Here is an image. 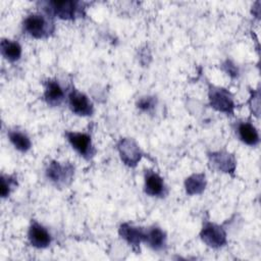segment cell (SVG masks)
<instances>
[{
	"label": "cell",
	"mask_w": 261,
	"mask_h": 261,
	"mask_svg": "<svg viewBox=\"0 0 261 261\" xmlns=\"http://www.w3.org/2000/svg\"><path fill=\"white\" fill-rule=\"evenodd\" d=\"M44 13L50 17H58L60 19L73 20L85 15L86 4L77 0H50L38 2Z\"/></svg>",
	"instance_id": "cell-1"
},
{
	"label": "cell",
	"mask_w": 261,
	"mask_h": 261,
	"mask_svg": "<svg viewBox=\"0 0 261 261\" xmlns=\"http://www.w3.org/2000/svg\"><path fill=\"white\" fill-rule=\"evenodd\" d=\"M22 31L35 39H45L50 37L55 31L52 17L46 13L32 12L22 21Z\"/></svg>",
	"instance_id": "cell-2"
},
{
	"label": "cell",
	"mask_w": 261,
	"mask_h": 261,
	"mask_svg": "<svg viewBox=\"0 0 261 261\" xmlns=\"http://www.w3.org/2000/svg\"><path fill=\"white\" fill-rule=\"evenodd\" d=\"M75 167L71 162H60L52 160L47 165L46 177L57 188L67 187L73 179Z\"/></svg>",
	"instance_id": "cell-3"
},
{
	"label": "cell",
	"mask_w": 261,
	"mask_h": 261,
	"mask_svg": "<svg viewBox=\"0 0 261 261\" xmlns=\"http://www.w3.org/2000/svg\"><path fill=\"white\" fill-rule=\"evenodd\" d=\"M208 99L210 106L215 110L226 114H233L236 108L233 97L225 88L209 85Z\"/></svg>",
	"instance_id": "cell-4"
},
{
	"label": "cell",
	"mask_w": 261,
	"mask_h": 261,
	"mask_svg": "<svg viewBox=\"0 0 261 261\" xmlns=\"http://www.w3.org/2000/svg\"><path fill=\"white\" fill-rule=\"evenodd\" d=\"M64 136L72 149H74L80 156L86 160H91L95 156L97 151L93 145L91 135L87 133L66 130L64 132Z\"/></svg>",
	"instance_id": "cell-5"
},
{
	"label": "cell",
	"mask_w": 261,
	"mask_h": 261,
	"mask_svg": "<svg viewBox=\"0 0 261 261\" xmlns=\"http://www.w3.org/2000/svg\"><path fill=\"white\" fill-rule=\"evenodd\" d=\"M200 238L205 245L212 249H220L227 243L225 229L221 225L208 220L203 223Z\"/></svg>",
	"instance_id": "cell-6"
},
{
	"label": "cell",
	"mask_w": 261,
	"mask_h": 261,
	"mask_svg": "<svg viewBox=\"0 0 261 261\" xmlns=\"http://www.w3.org/2000/svg\"><path fill=\"white\" fill-rule=\"evenodd\" d=\"M116 149L121 161L128 167H136L144 156V152L132 138H121L116 144Z\"/></svg>",
	"instance_id": "cell-7"
},
{
	"label": "cell",
	"mask_w": 261,
	"mask_h": 261,
	"mask_svg": "<svg viewBox=\"0 0 261 261\" xmlns=\"http://www.w3.org/2000/svg\"><path fill=\"white\" fill-rule=\"evenodd\" d=\"M68 107L72 113L79 116H90L94 112V105L90 98L83 92L71 88L67 94Z\"/></svg>",
	"instance_id": "cell-8"
},
{
	"label": "cell",
	"mask_w": 261,
	"mask_h": 261,
	"mask_svg": "<svg viewBox=\"0 0 261 261\" xmlns=\"http://www.w3.org/2000/svg\"><path fill=\"white\" fill-rule=\"evenodd\" d=\"M144 191L150 197L158 198H163L168 193V189L164 182L163 177L151 169L145 170Z\"/></svg>",
	"instance_id": "cell-9"
},
{
	"label": "cell",
	"mask_w": 261,
	"mask_h": 261,
	"mask_svg": "<svg viewBox=\"0 0 261 261\" xmlns=\"http://www.w3.org/2000/svg\"><path fill=\"white\" fill-rule=\"evenodd\" d=\"M209 163L213 168L224 172L232 174L237 167V160L233 154L227 151H214L208 153Z\"/></svg>",
	"instance_id": "cell-10"
},
{
	"label": "cell",
	"mask_w": 261,
	"mask_h": 261,
	"mask_svg": "<svg viewBox=\"0 0 261 261\" xmlns=\"http://www.w3.org/2000/svg\"><path fill=\"white\" fill-rule=\"evenodd\" d=\"M28 240L31 246L37 249H45L52 243V237L48 229L36 220H33L29 226Z\"/></svg>",
	"instance_id": "cell-11"
},
{
	"label": "cell",
	"mask_w": 261,
	"mask_h": 261,
	"mask_svg": "<svg viewBox=\"0 0 261 261\" xmlns=\"http://www.w3.org/2000/svg\"><path fill=\"white\" fill-rule=\"evenodd\" d=\"M118 233L135 251H138L141 243H144L145 227L123 222L119 225Z\"/></svg>",
	"instance_id": "cell-12"
},
{
	"label": "cell",
	"mask_w": 261,
	"mask_h": 261,
	"mask_svg": "<svg viewBox=\"0 0 261 261\" xmlns=\"http://www.w3.org/2000/svg\"><path fill=\"white\" fill-rule=\"evenodd\" d=\"M144 243L156 252L164 251L167 246L166 232L158 225L145 227Z\"/></svg>",
	"instance_id": "cell-13"
},
{
	"label": "cell",
	"mask_w": 261,
	"mask_h": 261,
	"mask_svg": "<svg viewBox=\"0 0 261 261\" xmlns=\"http://www.w3.org/2000/svg\"><path fill=\"white\" fill-rule=\"evenodd\" d=\"M65 98V92L60 86L58 81L53 79H48L44 83V101L51 107L59 106Z\"/></svg>",
	"instance_id": "cell-14"
},
{
	"label": "cell",
	"mask_w": 261,
	"mask_h": 261,
	"mask_svg": "<svg viewBox=\"0 0 261 261\" xmlns=\"http://www.w3.org/2000/svg\"><path fill=\"white\" fill-rule=\"evenodd\" d=\"M237 135L239 139L248 146H257L260 137L257 128L249 121H241L237 125Z\"/></svg>",
	"instance_id": "cell-15"
},
{
	"label": "cell",
	"mask_w": 261,
	"mask_h": 261,
	"mask_svg": "<svg viewBox=\"0 0 261 261\" xmlns=\"http://www.w3.org/2000/svg\"><path fill=\"white\" fill-rule=\"evenodd\" d=\"M0 51L2 56L9 62L19 60L22 53L21 46L17 41L6 38H3L0 42Z\"/></svg>",
	"instance_id": "cell-16"
},
{
	"label": "cell",
	"mask_w": 261,
	"mask_h": 261,
	"mask_svg": "<svg viewBox=\"0 0 261 261\" xmlns=\"http://www.w3.org/2000/svg\"><path fill=\"white\" fill-rule=\"evenodd\" d=\"M7 137L13 147L20 152H28L32 147V141L28 134L18 128H9Z\"/></svg>",
	"instance_id": "cell-17"
},
{
	"label": "cell",
	"mask_w": 261,
	"mask_h": 261,
	"mask_svg": "<svg viewBox=\"0 0 261 261\" xmlns=\"http://www.w3.org/2000/svg\"><path fill=\"white\" fill-rule=\"evenodd\" d=\"M207 179L204 173H193L185 179L186 193L190 196L202 194L206 188Z\"/></svg>",
	"instance_id": "cell-18"
},
{
	"label": "cell",
	"mask_w": 261,
	"mask_h": 261,
	"mask_svg": "<svg viewBox=\"0 0 261 261\" xmlns=\"http://www.w3.org/2000/svg\"><path fill=\"white\" fill-rule=\"evenodd\" d=\"M0 180H1V189H0L1 197L6 198L10 195L11 191L17 186L16 177L14 175H8V174L2 173Z\"/></svg>",
	"instance_id": "cell-19"
},
{
	"label": "cell",
	"mask_w": 261,
	"mask_h": 261,
	"mask_svg": "<svg viewBox=\"0 0 261 261\" xmlns=\"http://www.w3.org/2000/svg\"><path fill=\"white\" fill-rule=\"evenodd\" d=\"M157 105V99L154 96L141 97L137 102V107L144 112H152Z\"/></svg>",
	"instance_id": "cell-20"
},
{
	"label": "cell",
	"mask_w": 261,
	"mask_h": 261,
	"mask_svg": "<svg viewBox=\"0 0 261 261\" xmlns=\"http://www.w3.org/2000/svg\"><path fill=\"white\" fill-rule=\"evenodd\" d=\"M223 68L227 72V74H229L230 76L237 77L239 74V69H238L237 65H234L230 60H226L223 63Z\"/></svg>",
	"instance_id": "cell-21"
}]
</instances>
